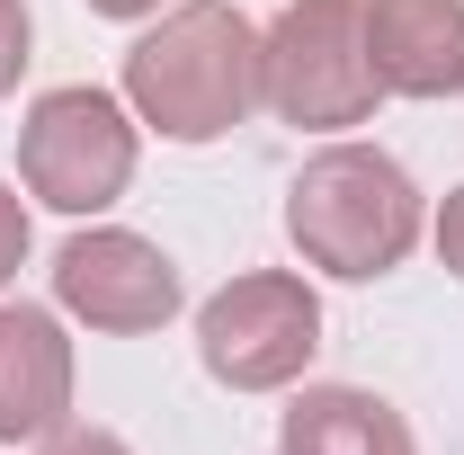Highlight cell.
<instances>
[{
    "label": "cell",
    "instance_id": "3",
    "mask_svg": "<svg viewBox=\"0 0 464 455\" xmlns=\"http://www.w3.org/2000/svg\"><path fill=\"white\" fill-rule=\"evenodd\" d=\"M384 99L366 54V0H286L259 27V108L304 134H348Z\"/></svg>",
    "mask_w": 464,
    "mask_h": 455
},
{
    "label": "cell",
    "instance_id": "14",
    "mask_svg": "<svg viewBox=\"0 0 464 455\" xmlns=\"http://www.w3.org/2000/svg\"><path fill=\"white\" fill-rule=\"evenodd\" d=\"M99 18H161V0H90Z\"/></svg>",
    "mask_w": 464,
    "mask_h": 455
},
{
    "label": "cell",
    "instance_id": "7",
    "mask_svg": "<svg viewBox=\"0 0 464 455\" xmlns=\"http://www.w3.org/2000/svg\"><path fill=\"white\" fill-rule=\"evenodd\" d=\"M366 54H375L384 99H456L464 0H366Z\"/></svg>",
    "mask_w": 464,
    "mask_h": 455
},
{
    "label": "cell",
    "instance_id": "4",
    "mask_svg": "<svg viewBox=\"0 0 464 455\" xmlns=\"http://www.w3.org/2000/svg\"><path fill=\"white\" fill-rule=\"evenodd\" d=\"M134 161H143V125L116 90H45L27 125H18V179L36 206L54 215H108L116 197L134 188Z\"/></svg>",
    "mask_w": 464,
    "mask_h": 455
},
{
    "label": "cell",
    "instance_id": "11",
    "mask_svg": "<svg viewBox=\"0 0 464 455\" xmlns=\"http://www.w3.org/2000/svg\"><path fill=\"white\" fill-rule=\"evenodd\" d=\"M27 241H36V224H27V206H18V188H0V286L27 268Z\"/></svg>",
    "mask_w": 464,
    "mask_h": 455
},
{
    "label": "cell",
    "instance_id": "10",
    "mask_svg": "<svg viewBox=\"0 0 464 455\" xmlns=\"http://www.w3.org/2000/svg\"><path fill=\"white\" fill-rule=\"evenodd\" d=\"M27 45H36V18H27V0H0V99L27 81V63H36Z\"/></svg>",
    "mask_w": 464,
    "mask_h": 455
},
{
    "label": "cell",
    "instance_id": "2",
    "mask_svg": "<svg viewBox=\"0 0 464 455\" xmlns=\"http://www.w3.org/2000/svg\"><path fill=\"white\" fill-rule=\"evenodd\" d=\"M420 232H429L420 188L375 143H331L286 188V241L304 250V268H322V277H340V286L393 277L411 250H420Z\"/></svg>",
    "mask_w": 464,
    "mask_h": 455
},
{
    "label": "cell",
    "instance_id": "5",
    "mask_svg": "<svg viewBox=\"0 0 464 455\" xmlns=\"http://www.w3.org/2000/svg\"><path fill=\"white\" fill-rule=\"evenodd\" d=\"M322 348V295L295 268H241L197 304V357L224 393H286Z\"/></svg>",
    "mask_w": 464,
    "mask_h": 455
},
{
    "label": "cell",
    "instance_id": "13",
    "mask_svg": "<svg viewBox=\"0 0 464 455\" xmlns=\"http://www.w3.org/2000/svg\"><path fill=\"white\" fill-rule=\"evenodd\" d=\"M429 241H438V268H447V277H464V188H447V206H438Z\"/></svg>",
    "mask_w": 464,
    "mask_h": 455
},
{
    "label": "cell",
    "instance_id": "8",
    "mask_svg": "<svg viewBox=\"0 0 464 455\" xmlns=\"http://www.w3.org/2000/svg\"><path fill=\"white\" fill-rule=\"evenodd\" d=\"M72 420V340L45 304H0V447Z\"/></svg>",
    "mask_w": 464,
    "mask_h": 455
},
{
    "label": "cell",
    "instance_id": "1",
    "mask_svg": "<svg viewBox=\"0 0 464 455\" xmlns=\"http://www.w3.org/2000/svg\"><path fill=\"white\" fill-rule=\"evenodd\" d=\"M125 108L161 143H224L259 108V27L232 0H170L125 45Z\"/></svg>",
    "mask_w": 464,
    "mask_h": 455
},
{
    "label": "cell",
    "instance_id": "12",
    "mask_svg": "<svg viewBox=\"0 0 464 455\" xmlns=\"http://www.w3.org/2000/svg\"><path fill=\"white\" fill-rule=\"evenodd\" d=\"M45 455H134V447L99 420H63V429H45Z\"/></svg>",
    "mask_w": 464,
    "mask_h": 455
},
{
    "label": "cell",
    "instance_id": "6",
    "mask_svg": "<svg viewBox=\"0 0 464 455\" xmlns=\"http://www.w3.org/2000/svg\"><path fill=\"white\" fill-rule=\"evenodd\" d=\"M54 304L72 322H90V331L134 340V331H161L170 322L179 304H188V286H179L161 241H143V232H125V224H90V232H72L54 250Z\"/></svg>",
    "mask_w": 464,
    "mask_h": 455
},
{
    "label": "cell",
    "instance_id": "9",
    "mask_svg": "<svg viewBox=\"0 0 464 455\" xmlns=\"http://www.w3.org/2000/svg\"><path fill=\"white\" fill-rule=\"evenodd\" d=\"M277 455H420V438L366 384H304L277 420Z\"/></svg>",
    "mask_w": 464,
    "mask_h": 455
}]
</instances>
